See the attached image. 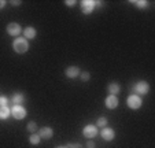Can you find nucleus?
<instances>
[{"label": "nucleus", "instance_id": "nucleus-18", "mask_svg": "<svg viewBox=\"0 0 155 148\" xmlns=\"http://www.w3.org/2000/svg\"><path fill=\"white\" fill-rule=\"evenodd\" d=\"M40 136H38V134H36V133H32V136L29 137V143L32 145H37L38 143H40Z\"/></svg>", "mask_w": 155, "mask_h": 148}, {"label": "nucleus", "instance_id": "nucleus-23", "mask_svg": "<svg viewBox=\"0 0 155 148\" xmlns=\"http://www.w3.org/2000/svg\"><path fill=\"white\" fill-rule=\"evenodd\" d=\"M68 148H82V145L77 144V143H70V144H68Z\"/></svg>", "mask_w": 155, "mask_h": 148}, {"label": "nucleus", "instance_id": "nucleus-7", "mask_svg": "<svg viewBox=\"0 0 155 148\" xmlns=\"http://www.w3.org/2000/svg\"><path fill=\"white\" fill-rule=\"evenodd\" d=\"M82 134H84V137H88V139H94L97 134V128L95 125H87L82 129Z\"/></svg>", "mask_w": 155, "mask_h": 148}, {"label": "nucleus", "instance_id": "nucleus-6", "mask_svg": "<svg viewBox=\"0 0 155 148\" xmlns=\"http://www.w3.org/2000/svg\"><path fill=\"white\" fill-rule=\"evenodd\" d=\"M11 114L15 119H24L25 117H26V110H25L22 106H12Z\"/></svg>", "mask_w": 155, "mask_h": 148}, {"label": "nucleus", "instance_id": "nucleus-8", "mask_svg": "<svg viewBox=\"0 0 155 148\" xmlns=\"http://www.w3.org/2000/svg\"><path fill=\"white\" fill-rule=\"evenodd\" d=\"M118 103H120V100H118V97H117V96H114V95H108L107 97H106V100H104L106 107L110 108V110H114V108H117Z\"/></svg>", "mask_w": 155, "mask_h": 148}, {"label": "nucleus", "instance_id": "nucleus-12", "mask_svg": "<svg viewBox=\"0 0 155 148\" xmlns=\"http://www.w3.org/2000/svg\"><path fill=\"white\" fill-rule=\"evenodd\" d=\"M24 100H25L24 93H14L12 97H11V102H12L14 106H21L22 103H24Z\"/></svg>", "mask_w": 155, "mask_h": 148}, {"label": "nucleus", "instance_id": "nucleus-20", "mask_svg": "<svg viewBox=\"0 0 155 148\" xmlns=\"http://www.w3.org/2000/svg\"><path fill=\"white\" fill-rule=\"evenodd\" d=\"M7 104H8V99L6 96H0V107H4Z\"/></svg>", "mask_w": 155, "mask_h": 148}, {"label": "nucleus", "instance_id": "nucleus-17", "mask_svg": "<svg viewBox=\"0 0 155 148\" xmlns=\"http://www.w3.org/2000/svg\"><path fill=\"white\" fill-rule=\"evenodd\" d=\"M130 3L137 6L139 8H146V7L148 6V2H146V0H132Z\"/></svg>", "mask_w": 155, "mask_h": 148}, {"label": "nucleus", "instance_id": "nucleus-24", "mask_svg": "<svg viewBox=\"0 0 155 148\" xmlns=\"http://www.w3.org/2000/svg\"><path fill=\"white\" fill-rule=\"evenodd\" d=\"M87 148H95V143L92 141V140H89V141L87 143Z\"/></svg>", "mask_w": 155, "mask_h": 148}, {"label": "nucleus", "instance_id": "nucleus-11", "mask_svg": "<svg viewBox=\"0 0 155 148\" xmlns=\"http://www.w3.org/2000/svg\"><path fill=\"white\" fill-rule=\"evenodd\" d=\"M64 74H66V77H68V78H77V77L81 74V71H80L78 67L70 66V67H68V69H66Z\"/></svg>", "mask_w": 155, "mask_h": 148}, {"label": "nucleus", "instance_id": "nucleus-4", "mask_svg": "<svg viewBox=\"0 0 155 148\" xmlns=\"http://www.w3.org/2000/svg\"><path fill=\"white\" fill-rule=\"evenodd\" d=\"M80 7H81V11L84 12V14L89 15L92 11L95 10V2L94 0H82L81 3H80Z\"/></svg>", "mask_w": 155, "mask_h": 148}, {"label": "nucleus", "instance_id": "nucleus-3", "mask_svg": "<svg viewBox=\"0 0 155 148\" xmlns=\"http://www.w3.org/2000/svg\"><path fill=\"white\" fill-rule=\"evenodd\" d=\"M126 104H128L129 108H132V110H137V108L141 107V104H143V102H141V97L137 95H130L128 99H126Z\"/></svg>", "mask_w": 155, "mask_h": 148}, {"label": "nucleus", "instance_id": "nucleus-1", "mask_svg": "<svg viewBox=\"0 0 155 148\" xmlns=\"http://www.w3.org/2000/svg\"><path fill=\"white\" fill-rule=\"evenodd\" d=\"M12 48L17 54H25L29 49V43H28L26 38L24 37H18L12 41Z\"/></svg>", "mask_w": 155, "mask_h": 148}, {"label": "nucleus", "instance_id": "nucleus-16", "mask_svg": "<svg viewBox=\"0 0 155 148\" xmlns=\"http://www.w3.org/2000/svg\"><path fill=\"white\" fill-rule=\"evenodd\" d=\"M107 123H108V121H107V118L106 117H100L99 119L96 121V128H100V129H103V128H106L107 126Z\"/></svg>", "mask_w": 155, "mask_h": 148}, {"label": "nucleus", "instance_id": "nucleus-27", "mask_svg": "<svg viewBox=\"0 0 155 148\" xmlns=\"http://www.w3.org/2000/svg\"><path fill=\"white\" fill-rule=\"evenodd\" d=\"M56 148H68V145H59V147H56Z\"/></svg>", "mask_w": 155, "mask_h": 148}, {"label": "nucleus", "instance_id": "nucleus-13", "mask_svg": "<svg viewBox=\"0 0 155 148\" xmlns=\"http://www.w3.org/2000/svg\"><path fill=\"white\" fill-rule=\"evenodd\" d=\"M36 35H37V30H36L33 26H28V28H25L24 29V36H25L26 40L28 38H35Z\"/></svg>", "mask_w": 155, "mask_h": 148}, {"label": "nucleus", "instance_id": "nucleus-15", "mask_svg": "<svg viewBox=\"0 0 155 148\" xmlns=\"http://www.w3.org/2000/svg\"><path fill=\"white\" fill-rule=\"evenodd\" d=\"M10 115H11V108L8 106L0 107V119H7Z\"/></svg>", "mask_w": 155, "mask_h": 148}, {"label": "nucleus", "instance_id": "nucleus-25", "mask_svg": "<svg viewBox=\"0 0 155 148\" xmlns=\"http://www.w3.org/2000/svg\"><path fill=\"white\" fill-rule=\"evenodd\" d=\"M11 4H12V6H19L21 0H15V2H12V0H11Z\"/></svg>", "mask_w": 155, "mask_h": 148}, {"label": "nucleus", "instance_id": "nucleus-10", "mask_svg": "<svg viewBox=\"0 0 155 148\" xmlns=\"http://www.w3.org/2000/svg\"><path fill=\"white\" fill-rule=\"evenodd\" d=\"M100 136H102L106 141H111V140H114V137H115V132L111 128H107V126H106V128L102 129Z\"/></svg>", "mask_w": 155, "mask_h": 148}, {"label": "nucleus", "instance_id": "nucleus-9", "mask_svg": "<svg viewBox=\"0 0 155 148\" xmlns=\"http://www.w3.org/2000/svg\"><path fill=\"white\" fill-rule=\"evenodd\" d=\"M37 134L40 136V139L50 140L51 137L54 136V130H52V128H50V126H44V128H41L40 130H38Z\"/></svg>", "mask_w": 155, "mask_h": 148}, {"label": "nucleus", "instance_id": "nucleus-26", "mask_svg": "<svg viewBox=\"0 0 155 148\" xmlns=\"http://www.w3.org/2000/svg\"><path fill=\"white\" fill-rule=\"evenodd\" d=\"M4 6H6V2H4V0H0V10L4 8Z\"/></svg>", "mask_w": 155, "mask_h": 148}, {"label": "nucleus", "instance_id": "nucleus-2", "mask_svg": "<svg viewBox=\"0 0 155 148\" xmlns=\"http://www.w3.org/2000/svg\"><path fill=\"white\" fill-rule=\"evenodd\" d=\"M148 90H150V85L147 81H139L133 85V92H135V95H137V96L147 95Z\"/></svg>", "mask_w": 155, "mask_h": 148}, {"label": "nucleus", "instance_id": "nucleus-22", "mask_svg": "<svg viewBox=\"0 0 155 148\" xmlns=\"http://www.w3.org/2000/svg\"><path fill=\"white\" fill-rule=\"evenodd\" d=\"M89 78H91L89 73H81V80H82V81H88Z\"/></svg>", "mask_w": 155, "mask_h": 148}, {"label": "nucleus", "instance_id": "nucleus-21", "mask_svg": "<svg viewBox=\"0 0 155 148\" xmlns=\"http://www.w3.org/2000/svg\"><path fill=\"white\" fill-rule=\"evenodd\" d=\"M76 3H77L76 0H66V2H64V4H66L68 7H74L76 6Z\"/></svg>", "mask_w": 155, "mask_h": 148}, {"label": "nucleus", "instance_id": "nucleus-14", "mask_svg": "<svg viewBox=\"0 0 155 148\" xmlns=\"http://www.w3.org/2000/svg\"><path fill=\"white\" fill-rule=\"evenodd\" d=\"M108 92H110V95H114L117 96L118 93L121 92V87L118 82H111V84L108 85Z\"/></svg>", "mask_w": 155, "mask_h": 148}, {"label": "nucleus", "instance_id": "nucleus-19", "mask_svg": "<svg viewBox=\"0 0 155 148\" xmlns=\"http://www.w3.org/2000/svg\"><path fill=\"white\" fill-rule=\"evenodd\" d=\"M28 130L30 132V133H36V130H37V123L36 122H29L28 123Z\"/></svg>", "mask_w": 155, "mask_h": 148}, {"label": "nucleus", "instance_id": "nucleus-5", "mask_svg": "<svg viewBox=\"0 0 155 148\" xmlns=\"http://www.w3.org/2000/svg\"><path fill=\"white\" fill-rule=\"evenodd\" d=\"M21 32H22V28H21L19 23L11 22V23H8V25H7V33H8L10 36H12V37H17V36H19Z\"/></svg>", "mask_w": 155, "mask_h": 148}]
</instances>
